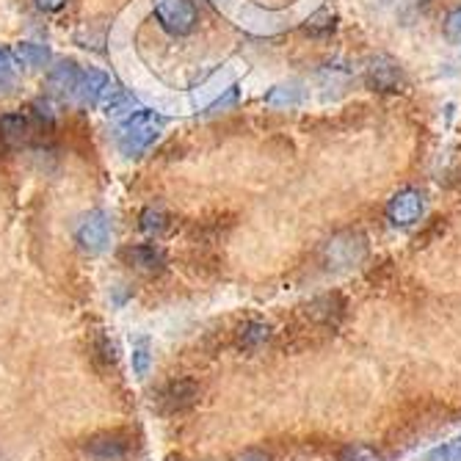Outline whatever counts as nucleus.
Wrapping results in <instances>:
<instances>
[{
	"instance_id": "8",
	"label": "nucleus",
	"mask_w": 461,
	"mask_h": 461,
	"mask_svg": "<svg viewBox=\"0 0 461 461\" xmlns=\"http://www.w3.org/2000/svg\"><path fill=\"white\" fill-rule=\"evenodd\" d=\"M124 258L131 260V266L147 276H155L166 268V255H163V249L155 246V243H136L131 246L128 251H124Z\"/></svg>"
},
{
	"instance_id": "3",
	"label": "nucleus",
	"mask_w": 461,
	"mask_h": 461,
	"mask_svg": "<svg viewBox=\"0 0 461 461\" xmlns=\"http://www.w3.org/2000/svg\"><path fill=\"white\" fill-rule=\"evenodd\" d=\"M133 450L131 434L128 431H100L95 437H89L83 442V453H86L92 461H122L128 458Z\"/></svg>"
},
{
	"instance_id": "5",
	"label": "nucleus",
	"mask_w": 461,
	"mask_h": 461,
	"mask_svg": "<svg viewBox=\"0 0 461 461\" xmlns=\"http://www.w3.org/2000/svg\"><path fill=\"white\" fill-rule=\"evenodd\" d=\"M426 211V199L417 188H403L398 191L390 204H387V219L393 227H411L414 221H420Z\"/></svg>"
},
{
	"instance_id": "24",
	"label": "nucleus",
	"mask_w": 461,
	"mask_h": 461,
	"mask_svg": "<svg viewBox=\"0 0 461 461\" xmlns=\"http://www.w3.org/2000/svg\"><path fill=\"white\" fill-rule=\"evenodd\" d=\"M445 31H447V36H450V39H461V6H458L456 12H450V14H447V20H445Z\"/></svg>"
},
{
	"instance_id": "14",
	"label": "nucleus",
	"mask_w": 461,
	"mask_h": 461,
	"mask_svg": "<svg viewBox=\"0 0 461 461\" xmlns=\"http://www.w3.org/2000/svg\"><path fill=\"white\" fill-rule=\"evenodd\" d=\"M108 116H119V113H124V111H131L133 113V108H136V100H133V95L128 92V89H122L119 83H108V86L103 89V95H100V103H97Z\"/></svg>"
},
{
	"instance_id": "6",
	"label": "nucleus",
	"mask_w": 461,
	"mask_h": 461,
	"mask_svg": "<svg viewBox=\"0 0 461 461\" xmlns=\"http://www.w3.org/2000/svg\"><path fill=\"white\" fill-rule=\"evenodd\" d=\"M199 401V384L194 379H175L158 395V409L163 414H180Z\"/></svg>"
},
{
	"instance_id": "4",
	"label": "nucleus",
	"mask_w": 461,
	"mask_h": 461,
	"mask_svg": "<svg viewBox=\"0 0 461 461\" xmlns=\"http://www.w3.org/2000/svg\"><path fill=\"white\" fill-rule=\"evenodd\" d=\"M75 238L80 243V249L86 251V255H100V251L108 249V240H111V221L103 211H92L89 216H83L77 230H75Z\"/></svg>"
},
{
	"instance_id": "12",
	"label": "nucleus",
	"mask_w": 461,
	"mask_h": 461,
	"mask_svg": "<svg viewBox=\"0 0 461 461\" xmlns=\"http://www.w3.org/2000/svg\"><path fill=\"white\" fill-rule=\"evenodd\" d=\"M0 139L9 147H23L31 141V119L23 113H4L0 116Z\"/></svg>"
},
{
	"instance_id": "15",
	"label": "nucleus",
	"mask_w": 461,
	"mask_h": 461,
	"mask_svg": "<svg viewBox=\"0 0 461 461\" xmlns=\"http://www.w3.org/2000/svg\"><path fill=\"white\" fill-rule=\"evenodd\" d=\"M14 59L23 67H45L50 61V48L36 45V41H20V45H14Z\"/></svg>"
},
{
	"instance_id": "21",
	"label": "nucleus",
	"mask_w": 461,
	"mask_h": 461,
	"mask_svg": "<svg viewBox=\"0 0 461 461\" xmlns=\"http://www.w3.org/2000/svg\"><path fill=\"white\" fill-rule=\"evenodd\" d=\"M14 86V64L12 53L6 48H0V92H9Z\"/></svg>"
},
{
	"instance_id": "10",
	"label": "nucleus",
	"mask_w": 461,
	"mask_h": 461,
	"mask_svg": "<svg viewBox=\"0 0 461 461\" xmlns=\"http://www.w3.org/2000/svg\"><path fill=\"white\" fill-rule=\"evenodd\" d=\"M367 83H370L373 89H379V92H401L403 75H401V69L390 59H375L367 67Z\"/></svg>"
},
{
	"instance_id": "2",
	"label": "nucleus",
	"mask_w": 461,
	"mask_h": 461,
	"mask_svg": "<svg viewBox=\"0 0 461 461\" xmlns=\"http://www.w3.org/2000/svg\"><path fill=\"white\" fill-rule=\"evenodd\" d=\"M155 17L172 36H188L196 28V9L191 0H155Z\"/></svg>"
},
{
	"instance_id": "1",
	"label": "nucleus",
	"mask_w": 461,
	"mask_h": 461,
	"mask_svg": "<svg viewBox=\"0 0 461 461\" xmlns=\"http://www.w3.org/2000/svg\"><path fill=\"white\" fill-rule=\"evenodd\" d=\"M163 124H166V119L155 111H144V108L133 111L131 119L116 131V144L128 158H136L155 144V139L163 131Z\"/></svg>"
},
{
	"instance_id": "19",
	"label": "nucleus",
	"mask_w": 461,
	"mask_h": 461,
	"mask_svg": "<svg viewBox=\"0 0 461 461\" xmlns=\"http://www.w3.org/2000/svg\"><path fill=\"white\" fill-rule=\"evenodd\" d=\"M266 103L274 108H293L302 103V92L296 86H276L266 95Z\"/></svg>"
},
{
	"instance_id": "20",
	"label": "nucleus",
	"mask_w": 461,
	"mask_h": 461,
	"mask_svg": "<svg viewBox=\"0 0 461 461\" xmlns=\"http://www.w3.org/2000/svg\"><path fill=\"white\" fill-rule=\"evenodd\" d=\"M340 461H382V456H379V450H375L373 445H367V442H354V445H348L343 450Z\"/></svg>"
},
{
	"instance_id": "26",
	"label": "nucleus",
	"mask_w": 461,
	"mask_h": 461,
	"mask_svg": "<svg viewBox=\"0 0 461 461\" xmlns=\"http://www.w3.org/2000/svg\"><path fill=\"white\" fill-rule=\"evenodd\" d=\"M426 461H456V458H453V445H439V447H434V450L426 456Z\"/></svg>"
},
{
	"instance_id": "23",
	"label": "nucleus",
	"mask_w": 461,
	"mask_h": 461,
	"mask_svg": "<svg viewBox=\"0 0 461 461\" xmlns=\"http://www.w3.org/2000/svg\"><path fill=\"white\" fill-rule=\"evenodd\" d=\"M33 116H36L41 124H48V128H53V122H56V116H53L48 100H36V103H33Z\"/></svg>"
},
{
	"instance_id": "13",
	"label": "nucleus",
	"mask_w": 461,
	"mask_h": 461,
	"mask_svg": "<svg viewBox=\"0 0 461 461\" xmlns=\"http://www.w3.org/2000/svg\"><path fill=\"white\" fill-rule=\"evenodd\" d=\"M80 67L75 64V61H59L53 69H50V75H48V86H50V92L56 95V97H69L72 95V89H75V83H77V77H80Z\"/></svg>"
},
{
	"instance_id": "9",
	"label": "nucleus",
	"mask_w": 461,
	"mask_h": 461,
	"mask_svg": "<svg viewBox=\"0 0 461 461\" xmlns=\"http://www.w3.org/2000/svg\"><path fill=\"white\" fill-rule=\"evenodd\" d=\"M365 258V238L362 235H340L329 243V260L334 266H354Z\"/></svg>"
},
{
	"instance_id": "27",
	"label": "nucleus",
	"mask_w": 461,
	"mask_h": 461,
	"mask_svg": "<svg viewBox=\"0 0 461 461\" xmlns=\"http://www.w3.org/2000/svg\"><path fill=\"white\" fill-rule=\"evenodd\" d=\"M33 4H36V9L53 14V12H61L67 6V0H33Z\"/></svg>"
},
{
	"instance_id": "16",
	"label": "nucleus",
	"mask_w": 461,
	"mask_h": 461,
	"mask_svg": "<svg viewBox=\"0 0 461 461\" xmlns=\"http://www.w3.org/2000/svg\"><path fill=\"white\" fill-rule=\"evenodd\" d=\"M271 338V329L260 321H246L238 329V346L240 348H260Z\"/></svg>"
},
{
	"instance_id": "11",
	"label": "nucleus",
	"mask_w": 461,
	"mask_h": 461,
	"mask_svg": "<svg viewBox=\"0 0 461 461\" xmlns=\"http://www.w3.org/2000/svg\"><path fill=\"white\" fill-rule=\"evenodd\" d=\"M92 362L100 373H113L116 375V365H119V351L116 343L108 338L105 331H95L92 338Z\"/></svg>"
},
{
	"instance_id": "29",
	"label": "nucleus",
	"mask_w": 461,
	"mask_h": 461,
	"mask_svg": "<svg viewBox=\"0 0 461 461\" xmlns=\"http://www.w3.org/2000/svg\"><path fill=\"white\" fill-rule=\"evenodd\" d=\"M458 461H461V458H458Z\"/></svg>"
},
{
	"instance_id": "22",
	"label": "nucleus",
	"mask_w": 461,
	"mask_h": 461,
	"mask_svg": "<svg viewBox=\"0 0 461 461\" xmlns=\"http://www.w3.org/2000/svg\"><path fill=\"white\" fill-rule=\"evenodd\" d=\"M334 28V14L329 9H321L310 23H307V31L310 33H329Z\"/></svg>"
},
{
	"instance_id": "7",
	"label": "nucleus",
	"mask_w": 461,
	"mask_h": 461,
	"mask_svg": "<svg viewBox=\"0 0 461 461\" xmlns=\"http://www.w3.org/2000/svg\"><path fill=\"white\" fill-rule=\"evenodd\" d=\"M108 83H111V80H108L105 72H100V69H83L69 97H72L77 105H83V108L97 105V103H100V95H103V89L108 86Z\"/></svg>"
},
{
	"instance_id": "18",
	"label": "nucleus",
	"mask_w": 461,
	"mask_h": 461,
	"mask_svg": "<svg viewBox=\"0 0 461 461\" xmlns=\"http://www.w3.org/2000/svg\"><path fill=\"white\" fill-rule=\"evenodd\" d=\"M141 230L147 232V235H155V238H160V235H166L172 230V216L163 211V207H147V211L141 213Z\"/></svg>"
},
{
	"instance_id": "17",
	"label": "nucleus",
	"mask_w": 461,
	"mask_h": 461,
	"mask_svg": "<svg viewBox=\"0 0 461 461\" xmlns=\"http://www.w3.org/2000/svg\"><path fill=\"white\" fill-rule=\"evenodd\" d=\"M131 365H133V375L136 379H147V373L152 367V343L147 334L133 340V354H131Z\"/></svg>"
},
{
	"instance_id": "28",
	"label": "nucleus",
	"mask_w": 461,
	"mask_h": 461,
	"mask_svg": "<svg viewBox=\"0 0 461 461\" xmlns=\"http://www.w3.org/2000/svg\"><path fill=\"white\" fill-rule=\"evenodd\" d=\"M240 461H271V456L263 453V450H246V453L240 456Z\"/></svg>"
},
{
	"instance_id": "25",
	"label": "nucleus",
	"mask_w": 461,
	"mask_h": 461,
	"mask_svg": "<svg viewBox=\"0 0 461 461\" xmlns=\"http://www.w3.org/2000/svg\"><path fill=\"white\" fill-rule=\"evenodd\" d=\"M235 103H238V86H230L224 97H219L216 103H211V111L216 113V111H224V108H230V105H235Z\"/></svg>"
}]
</instances>
